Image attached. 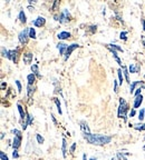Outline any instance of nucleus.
Listing matches in <instances>:
<instances>
[{"mask_svg":"<svg viewBox=\"0 0 145 160\" xmlns=\"http://www.w3.org/2000/svg\"><path fill=\"white\" fill-rule=\"evenodd\" d=\"M83 136L87 142H89L91 145H95V146H104V145H107L112 141L111 136L93 135V133H87V135H83Z\"/></svg>","mask_w":145,"mask_h":160,"instance_id":"1","label":"nucleus"},{"mask_svg":"<svg viewBox=\"0 0 145 160\" xmlns=\"http://www.w3.org/2000/svg\"><path fill=\"white\" fill-rule=\"evenodd\" d=\"M127 111H128V103L125 101V99L119 98V106H118L117 116H118V118H123L125 122L127 121Z\"/></svg>","mask_w":145,"mask_h":160,"instance_id":"2","label":"nucleus"},{"mask_svg":"<svg viewBox=\"0 0 145 160\" xmlns=\"http://www.w3.org/2000/svg\"><path fill=\"white\" fill-rule=\"evenodd\" d=\"M18 39H19V42L21 45H27L28 39H29V28H26L22 31H20L18 35Z\"/></svg>","mask_w":145,"mask_h":160,"instance_id":"3","label":"nucleus"},{"mask_svg":"<svg viewBox=\"0 0 145 160\" xmlns=\"http://www.w3.org/2000/svg\"><path fill=\"white\" fill-rule=\"evenodd\" d=\"M70 21V13L67 9H64L62 13L59 15V22L60 23H67Z\"/></svg>","mask_w":145,"mask_h":160,"instance_id":"4","label":"nucleus"},{"mask_svg":"<svg viewBox=\"0 0 145 160\" xmlns=\"http://www.w3.org/2000/svg\"><path fill=\"white\" fill-rule=\"evenodd\" d=\"M81 46L78 45V43H72L70 46H68V48L66 50V52H65V56H64V60L66 61V60H68V58L70 57V55H72V52H74V50L77 49V48H79Z\"/></svg>","mask_w":145,"mask_h":160,"instance_id":"5","label":"nucleus"},{"mask_svg":"<svg viewBox=\"0 0 145 160\" xmlns=\"http://www.w3.org/2000/svg\"><path fill=\"white\" fill-rule=\"evenodd\" d=\"M18 56H19V48H16L15 50H9V53H8V58L7 59H9L11 61H13L15 63H17Z\"/></svg>","mask_w":145,"mask_h":160,"instance_id":"6","label":"nucleus"},{"mask_svg":"<svg viewBox=\"0 0 145 160\" xmlns=\"http://www.w3.org/2000/svg\"><path fill=\"white\" fill-rule=\"evenodd\" d=\"M34 26L35 27H42V26H45V23H46V19L44 18V17H38L37 19H35L34 20Z\"/></svg>","mask_w":145,"mask_h":160,"instance_id":"7","label":"nucleus"},{"mask_svg":"<svg viewBox=\"0 0 145 160\" xmlns=\"http://www.w3.org/2000/svg\"><path fill=\"white\" fill-rule=\"evenodd\" d=\"M32 117H31L30 115H27V117H26V119L22 121V129L26 130L27 129V127L28 126H30L31 123H32Z\"/></svg>","mask_w":145,"mask_h":160,"instance_id":"8","label":"nucleus"},{"mask_svg":"<svg viewBox=\"0 0 145 160\" xmlns=\"http://www.w3.org/2000/svg\"><path fill=\"white\" fill-rule=\"evenodd\" d=\"M67 48H68V45H66V43H64V42H59V43L57 45V49L59 50V53H60L62 56H65V52H66Z\"/></svg>","mask_w":145,"mask_h":160,"instance_id":"9","label":"nucleus"},{"mask_svg":"<svg viewBox=\"0 0 145 160\" xmlns=\"http://www.w3.org/2000/svg\"><path fill=\"white\" fill-rule=\"evenodd\" d=\"M142 102H143V96H142V95H140V96H137V97L134 99L133 108H134V109H136V108H140V107H141V105H142Z\"/></svg>","mask_w":145,"mask_h":160,"instance_id":"10","label":"nucleus"},{"mask_svg":"<svg viewBox=\"0 0 145 160\" xmlns=\"http://www.w3.org/2000/svg\"><path fill=\"white\" fill-rule=\"evenodd\" d=\"M70 36H72L70 32H68V31H62V32H59L57 35V38L59 40H66V39H69Z\"/></svg>","mask_w":145,"mask_h":160,"instance_id":"11","label":"nucleus"},{"mask_svg":"<svg viewBox=\"0 0 145 160\" xmlns=\"http://www.w3.org/2000/svg\"><path fill=\"white\" fill-rule=\"evenodd\" d=\"M21 140H22V137H17V136H15L13 141H12V147H13V149L17 150L19 147H20Z\"/></svg>","mask_w":145,"mask_h":160,"instance_id":"12","label":"nucleus"},{"mask_svg":"<svg viewBox=\"0 0 145 160\" xmlns=\"http://www.w3.org/2000/svg\"><path fill=\"white\" fill-rule=\"evenodd\" d=\"M140 70H141V67H140V65H137V63H132V65L128 67V71H130L131 73H137V72H140Z\"/></svg>","mask_w":145,"mask_h":160,"instance_id":"13","label":"nucleus"},{"mask_svg":"<svg viewBox=\"0 0 145 160\" xmlns=\"http://www.w3.org/2000/svg\"><path fill=\"white\" fill-rule=\"evenodd\" d=\"M32 58H34V55L31 52H27V53L23 55V62L26 65H29V63H31V61H32Z\"/></svg>","mask_w":145,"mask_h":160,"instance_id":"14","label":"nucleus"},{"mask_svg":"<svg viewBox=\"0 0 145 160\" xmlns=\"http://www.w3.org/2000/svg\"><path fill=\"white\" fill-rule=\"evenodd\" d=\"M81 129H82V132L83 135H87V133H91V130H89V127L88 125L85 122V121H82L81 122Z\"/></svg>","mask_w":145,"mask_h":160,"instance_id":"15","label":"nucleus"},{"mask_svg":"<svg viewBox=\"0 0 145 160\" xmlns=\"http://www.w3.org/2000/svg\"><path fill=\"white\" fill-rule=\"evenodd\" d=\"M138 85H142V86H143V82H142V81H133V82L131 83V86H130V92H131V93H134V91L136 90V87H137Z\"/></svg>","mask_w":145,"mask_h":160,"instance_id":"16","label":"nucleus"},{"mask_svg":"<svg viewBox=\"0 0 145 160\" xmlns=\"http://www.w3.org/2000/svg\"><path fill=\"white\" fill-rule=\"evenodd\" d=\"M31 71H32V73L37 77V78H42V75L39 73V69H38V65H32L30 67Z\"/></svg>","mask_w":145,"mask_h":160,"instance_id":"17","label":"nucleus"},{"mask_svg":"<svg viewBox=\"0 0 145 160\" xmlns=\"http://www.w3.org/2000/svg\"><path fill=\"white\" fill-rule=\"evenodd\" d=\"M17 108H18V111H19V113H20L21 120L23 121V120L26 119L27 115H26V112H25V110H23V108H22V106H21L20 103H17Z\"/></svg>","mask_w":145,"mask_h":160,"instance_id":"18","label":"nucleus"},{"mask_svg":"<svg viewBox=\"0 0 145 160\" xmlns=\"http://www.w3.org/2000/svg\"><path fill=\"white\" fill-rule=\"evenodd\" d=\"M130 127H133L135 130H138V131H144L145 130V123H134V125H130Z\"/></svg>","mask_w":145,"mask_h":160,"instance_id":"19","label":"nucleus"},{"mask_svg":"<svg viewBox=\"0 0 145 160\" xmlns=\"http://www.w3.org/2000/svg\"><path fill=\"white\" fill-rule=\"evenodd\" d=\"M106 48H111V49L116 50V51H122V52H123L122 47H119L118 45H114V43H108V45H106Z\"/></svg>","mask_w":145,"mask_h":160,"instance_id":"20","label":"nucleus"},{"mask_svg":"<svg viewBox=\"0 0 145 160\" xmlns=\"http://www.w3.org/2000/svg\"><path fill=\"white\" fill-rule=\"evenodd\" d=\"M130 152H117V159L118 160H128L126 156H130Z\"/></svg>","mask_w":145,"mask_h":160,"instance_id":"21","label":"nucleus"},{"mask_svg":"<svg viewBox=\"0 0 145 160\" xmlns=\"http://www.w3.org/2000/svg\"><path fill=\"white\" fill-rule=\"evenodd\" d=\"M52 100H54V102L56 103V106H57V111H58V113L59 115H62V105H60V101H59V99L58 98H52Z\"/></svg>","mask_w":145,"mask_h":160,"instance_id":"22","label":"nucleus"},{"mask_svg":"<svg viewBox=\"0 0 145 160\" xmlns=\"http://www.w3.org/2000/svg\"><path fill=\"white\" fill-rule=\"evenodd\" d=\"M18 19L20 20V22H22V23H26V21H27V18H26V15H25L23 10H20V11H19V15H18Z\"/></svg>","mask_w":145,"mask_h":160,"instance_id":"23","label":"nucleus"},{"mask_svg":"<svg viewBox=\"0 0 145 160\" xmlns=\"http://www.w3.org/2000/svg\"><path fill=\"white\" fill-rule=\"evenodd\" d=\"M35 79H36V76L31 72L29 73L28 76H27V82H28V85H32L34 82H35Z\"/></svg>","mask_w":145,"mask_h":160,"instance_id":"24","label":"nucleus"},{"mask_svg":"<svg viewBox=\"0 0 145 160\" xmlns=\"http://www.w3.org/2000/svg\"><path fill=\"white\" fill-rule=\"evenodd\" d=\"M66 147H67V142H66V139L64 138V139H62V157H64V158H66V152H67Z\"/></svg>","mask_w":145,"mask_h":160,"instance_id":"25","label":"nucleus"},{"mask_svg":"<svg viewBox=\"0 0 145 160\" xmlns=\"http://www.w3.org/2000/svg\"><path fill=\"white\" fill-rule=\"evenodd\" d=\"M123 75L125 77V80L130 83V71H128V68L127 67H123Z\"/></svg>","mask_w":145,"mask_h":160,"instance_id":"26","label":"nucleus"},{"mask_svg":"<svg viewBox=\"0 0 145 160\" xmlns=\"http://www.w3.org/2000/svg\"><path fill=\"white\" fill-rule=\"evenodd\" d=\"M117 76H118L119 85L122 86V83H123V81H124V75H123V72H122V69H121V68L117 70Z\"/></svg>","mask_w":145,"mask_h":160,"instance_id":"27","label":"nucleus"},{"mask_svg":"<svg viewBox=\"0 0 145 160\" xmlns=\"http://www.w3.org/2000/svg\"><path fill=\"white\" fill-rule=\"evenodd\" d=\"M34 92H35L34 86H32V85H28V86H27V96H28V97H31Z\"/></svg>","mask_w":145,"mask_h":160,"instance_id":"28","label":"nucleus"},{"mask_svg":"<svg viewBox=\"0 0 145 160\" xmlns=\"http://www.w3.org/2000/svg\"><path fill=\"white\" fill-rule=\"evenodd\" d=\"M29 38H31V39H35L36 38V30H35V28H29Z\"/></svg>","mask_w":145,"mask_h":160,"instance_id":"29","label":"nucleus"},{"mask_svg":"<svg viewBox=\"0 0 145 160\" xmlns=\"http://www.w3.org/2000/svg\"><path fill=\"white\" fill-rule=\"evenodd\" d=\"M144 118H145V110L141 109L140 110V113H138V120H140V122L142 120H144Z\"/></svg>","mask_w":145,"mask_h":160,"instance_id":"30","label":"nucleus"},{"mask_svg":"<svg viewBox=\"0 0 145 160\" xmlns=\"http://www.w3.org/2000/svg\"><path fill=\"white\" fill-rule=\"evenodd\" d=\"M8 53H9V50H7L6 48H1V55H2V57H6V58H8Z\"/></svg>","mask_w":145,"mask_h":160,"instance_id":"31","label":"nucleus"},{"mask_svg":"<svg viewBox=\"0 0 145 160\" xmlns=\"http://www.w3.org/2000/svg\"><path fill=\"white\" fill-rule=\"evenodd\" d=\"M36 139H37V142H38V143H40V145H42V143H44V141H45V139L42 138L39 133H37V135H36Z\"/></svg>","mask_w":145,"mask_h":160,"instance_id":"32","label":"nucleus"},{"mask_svg":"<svg viewBox=\"0 0 145 160\" xmlns=\"http://www.w3.org/2000/svg\"><path fill=\"white\" fill-rule=\"evenodd\" d=\"M127 31H122L121 33H119V39H123V40H126L127 39Z\"/></svg>","mask_w":145,"mask_h":160,"instance_id":"33","label":"nucleus"},{"mask_svg":"<svg viewBox=\"0 0 145 160\" xmlns=\"http://www.w3.org/2000/svg\"><path fill=\"white\" fill-rule=\"evenodd\" d=\"M0 159L1 160H9V158H8V156H7L3 151H0Z\"/></svg>","mask_w":145,"mask_h":160,"instance_id":"34","label":"nucleus"},{"mask_svg":"<svg viewBox=\"0 0 145 160\" xmlns=\"http://www.w3.org/2000/svg\"><path fill=\"white\" fill-rule=\"evenodd\" d=\"M143 88H144V86H143L142 88H137V89L135 90V92H134V97H135V98H136L137 96H140V95H141V92H142V89H143Z\"/></svg>","mask_w":145,"mask_h":160,"instance_id":"35","label":"nucleus"},{"mask_svg":"<svg viewBox=\"0 0 145 160\" xmlns=\"http://www.w3.org/2000/svg\"><path fill=\"white\" fill-rule=\"evenodd\" d=\"M12 132H13V135H15V136H17V137H22L21 131H19L18 129H13L12 130Z\"/></svg>","mask_w":145,"mask_h":160,"instance_id":"36","label":"nucleus"},{"mask_svg":"<svg viewBox=\"0 0 145 160\" xmlns=\"http://www.w3.org/2000/svg\"><path fill=\"white\" fill-rule=\"evenodd\" d=\"M96 30H97V26H91V27H89V31H91V33H95V32H96Z\"/></svg>","mask_w":145,"mask_h":160,"instance_id":"37","label":"nucleus"},{"mask_svg":"<svg viewBox=\"0 0 145 160\" xmlns=\"http://www.w3.org/2000/svg\"><path fill=\"white\" fill-rule=\"evenodd\" d=\"M12 157H13V158H16V159H17V158H19V153H18V151H17L16 149H13V152H12Z\"/></svg>","mask_w":145,"mask_h":160,"instance_id":"38","label":"nucleus"},{"mask_svg":"<svg viewBox=\"0 0 145 160\" xmlns=\"http://www.w3.org/2000/svg\"><path fill=\"white\" fill-rule=\"evenodd\" d=\"M16 85H17V88H18V92H21V83L19 80H16Z\"/></svg>","mask_w":145,"mask_h":160,"instance_id":"39","label":"nucleus"},{"mask_svg":"<svg viewBox=\"0 0 145 160\" xmlns=\"http://www.w3.org/2000/svg\"><path fill=\"white\" fill-rule=\"evenodd\" d=\"M58 5H59V1H58V0H55V2H54V5H52V9L55 10L56 8H57V6H58Z\"/></svg>","mask_w":145,"mask_h":160,"instance_id":"40","label":"nucleus"},{"mask_svg":"<svg viewBox=\"0 0 145 160\" xmlns=\"http://www.w3.org/2000/svg\"><path fill=\"white\" fill-rule=\"evenodd\" d=\"M113 83H114V91L115 92H117V91H118V83H117V81H116V80H114V81H113Z\"/></svg>","mask_w":145,"mask_h":160,"instance_id":"41","label":"nucleus"},{"mask_svg":"<svg viewBox=\"0 0 145 160\" xmlns=\"http://www.w3.org/2000/svg\"><path fill=\"white\" fill-rule=\"evenodd\" d=\"M76 145H77L76 142H74V143L72 145V147H70V152H75V149H76Z\"/></svg>","mask_w":145,"mask_h":160,"instance_id":"42","label":"nucleus"},{"mask_svg":"<svg viewBox=\"0 0 145 160\" xmlns=\"http://www.w3.org/2000/svg\"><path fill=\"white\" fill-rule=\"evenodd\" d=\"M135 115H136V110H135V109H132V110H131V112H130V117L132 118V117H134Z\"/></svg>","mask_w":145,"mask_h":160,"instance_id":"43","label":"nucleus"},{"mask_svg":"<svg viewBox=\"0 0 145 160\" xmlns=\"http://www.w3.org/2000/svg\"><path fill=\"white\" fill-rule=\"evenodd\" d=\"M6 87H7V83H6L5 81H2V82H1V89L3 90L5 88H6Z\"/></svg>","mask_w":145,"mask_h":160,"instance_id":"44","label":"nucleus"},{"mask_svg":"<svg viewBox=\"0 0 145 160\" xmlns=\"http://www.w3.org/2000/svg\"><path fill=\"white\" fill-rule=\"evenodd\" d=\"M141 39H142V43H143V46L145 47V36L143 35V36H141Z\"/></svg>","mask_w":145,"mask_h":160,"instance_id":"45","label":"nucleus"},{"mask_svg":"<svg viewBox=\"0 0 145 160\" xmlns=\"http://www.w3.org/2000/svg\"><path fill=\"white\" fill-rule=\"evenodd\" d=\"M52 122H54L55 125H57V120H56V118L54 117V115H52Z\"/></svg>","mask_w":145,"mask_h":160,"instance_id":"46","label":"nucleus"},{"mask_svg":"<svg viewBox=\"0 0 145 160\" xmlns=\"http://www.w3.org/2000/svg\"><path fill=\"white\" fill-rule=\"evenodd\" d=\"M54 18H55L56 21H59V15H55V16H54Z\"/></svg>","mask_w":145,"mask_h":160,"instance_id":"47","label":"nucleus"},{"mask_svg":"<svg viewBox=\"0 0 145 160\" xmlns=\"http://www.w3.org/2000/svg\"><path fill=\"white\" fill-rule=\"evenodd\" d=\"M28 10H29V11H34L35 8H34V7H31V6H28Z\"/></svg>","mask_w":145,"mask_h":160,"instance_id":"48","label":"nucleus"},{"mask_svg":"<svg viewBox=\"0 0 145 160\" xmlns=\"http://www.w3.org/2000/svg\"><path fill=\"white\" fill-rule=\"evenodd\" d=\"M142 25H143V30L145 31V20H142Z\"/></svg>","mask_w":145,"mask_h":160,"instance_id":"49","label":"nucleus"},{"mask_svg":"<svg viewBox=\"0 0 145 160\" xmlns=\"http://www.w3.org/2000/svg\"><path fill=\"white\" fill-rule=\"evenodd\" d=\"M0 138H1V139H3V138H5V133H3V132H1V137H0Z\"/></svg>","mask_w":145,"mask_h":160,"instance_id":"50","label":"nucleus"},{"mask_svg":"<svg viewBox=\"0 0 145 160\" xmlns=\"http://www.w3.org/2000/svg\"><path fill=\"white\" fill-rule=\"evenodd\" d=\"M83 160H87V158H86V155H85V153L83 155Z\"/></svg>","mask_w":145,"mask_h":160,"instance_id":"51","label":"nucleus"},{"mask_svg":"<svg viewBox=\"0 0 145 160\" xmlns=\"http://www.w3.org/2000/svg\"><path fill=\"white\" fill-rule=\"evenodd\" d=\"M111 160H118V159H117V157H113V158H112Z\"/></svg>","mask_w":145,"mask_h":160,"instance_id":"52","label":"nucleus"},{"mask_svg":"<svg viewBox=\"0 0 145 160\" xmlns=\"http://www.w3.org/2000/svg\"><path fill=\"white\" fill-rule=\"evenodd\" d=\"M89 160H97V159H95V158H91Z\"/></svg>","mask_w":145,"mask_h":160,"instance_id":"53","label":"nucleus"},{"mask_svg":"<svg viewBox=\"0 0 145 160\" xmlns=\"http://www.w3.org/2000/svg\"><path fill=\"white\" fill-rule=\"evenodd\" d=\"M144 78H145V75H144Z\"/></svg>","mask_w":145,"mask_h":160,"instance_id":"54","label":"nucleus"},{"mask_svg":"<svg viewBox=\"0 0 145 160\" xmlns=\"http://www.w3.org/2000/svg\"><path fill=\"white\" fill-rule=\"evenodd\" d=\"M144 140H145V137H144Z\"/></svg>","mask_w":145,"mask_h":160,"instance_id":"55","label":"nucleus"}]
</instances>
